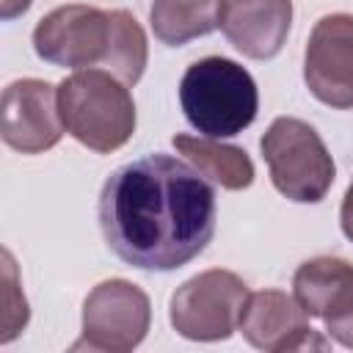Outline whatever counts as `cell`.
Here are the masks:
<instances>
[{"mask_svg": "<svg viewBox=\"0 0 353 353\" xmlns=\"http://www.w3.org/2000/svg\"><path fill=\"white\" fill-rule=\"evenodd\" d=\"M33 0H0V17L3 19H14L19 14H25L30 8Z\"/></svg>", "mask_w": 353, "mask_h": 353, "instance_id": "d6986e66", "label": "cell"}, {"mask_svg": "<svg viewBox=\"0 0 353 353\" xmlns=\"http://www.w3.org/2000/svg\"><path fill=\"white\" fill-rule=\"evenodd\" d=\"M179 105L190 127L207 138L240 135L259 110V91L248 69L210 55L190 63L179 80Z\"/></svg>", "mask_w": 353, "mask_h": 353, "instance_id": "7a4b0ae2", "label": "cell"}, {"mask_svg": "<svg viewBox=\"0 0 353 353\" xmlns=\"http://www.w3.org/2000/svg\"><path fill=\"white\" fill-rule=\"evenodd\" d=\"M63 132L66 127L58 110V88L39 77L6 85L0 102V135L6 146L22 154H39L52 149Z\"/></svg>", "mask_w": 353, "mask_h": 353, "instance_id": "9c48e42d", "label": "cell"}, {"mask_svg": "<svg viewBox=\"0 0 353 353\" xmlns=\"http://www.w3.org/2000/svg\"><path fill=\"white\" fill-rule=\"evenodd\" d=\"M174 149L212 185L226 190H243L254 182V163L245 149L221 143V138L207 135H174Z\"/></svg>", "mask_w": 353, "mask_h": 353, "instance_id": "4fadbf2b", "label": "cell"}, {"mask_svg": "<svg viewBox=\"0 0 353 353\" xmlns=\"http://www.w3.org/2000/svg\"><path fill=\"white\" fill-rule=\"evenodd\" d=\"M152 323L149 295L124 279L99 281L83 303V336L74 347L130 353L135 350Z\"/></svg>", "mask_w": 353, "mask_h": 353, "instance_id": "8992f818", "label": "cell"}, {"mask_svg": "<svg viewBox=\"0 0 353 353\" xmlns=\"http://www.w3.org/2000/svg\"><path fill=\"white\" fill-rule=\"evenodd\" d=\"M292 295L309 317L334 320L353 306V265L339 256L306 259L292 276Z\"/></svg>", "mask_w": 353, "mask_h": 353, "instance_id": "7c38bea8", "label": "cell"}, {"mask_svg": "<svg viewBox=\"0 0 353 353\" xmlns=\"http://www.w3.org/2000/svg\"><path fill=\"white\" fill-rule=\"evenodd\" d=\"M339 223H342L345 237L353 243V182H350V185H347V190H345L342 210H339Z\"/></svg>", "mask_w": 353, "mask_h": 353, "instance_id": "ac0fdd59", "label": "cell"}, {"mask_svg": "<svg viewBox=\"0 0 353 353\" xmlns=\"http://www.w3.org/2000/svg\"><path fill=\"white\" fill-rule=\"evenodd\" d=\"M248 298L245 281L232 270H204L171 295L168 317L179 336L193 342L229 339L240 328V314Z\"/></svg>", "mask_w": 353, "mask_h": 353, "instance_id": "5b68a950", "label": "cell"}, {"mask_svg": "<svg viewBox=\"0 0 353 353\" xmlns=\"http://www.w3.org/2000/svg\"><path fill=\"white\" fill-rule=\"evenodd\" d=\"M149 61V44H146V33L138 25V19L124 11V8H113L110 11V44H108V55H105V72L116 74L124 85H135L143 77Z\"/></svg>", "mask_w": 353, "mask_h": 353, "instance_id": "9a60e30c", "label": "cell"}, {"mask_svg": "<svg viewBox=\"0 0 353 353\" xmlns=\"http://www.w3.org/2000/svg\"><path fill=\"white\" fill-rule=\"evenodd\" d=\"M259 149L268 163L270 182L281 196L301 204H314L331 190L336 165L312 124L292 116H279L265 130Z\"/></svg>", "mask_w": 353, "mask_h": 353, "instance_id": "277c9868", "label": "cell"}, {"mask_svg": "<svg viewBox=\"0 0 353 353\" xmlns=\"http://www.w3.org/2000/svg\"><path fill=\"white\" fill-rule=\"evenodd\" d=\"M223 0H152L149 22L168 47H182L221 28Z\"/></svg>", "mask_w": 353, "mask_h": 353, "instance_id": "5bb4252c", "label": "cell"}, {"mask_svg": "<svg viewBox=\"0 0 353 353\" xmlns=\"http://www.w3.org/2000/svg\"><path fill=\"white\" fill-rule=\"evenodd\" d=\"M303 80L323 105L353 108V14H328L312 28Z\"/></svg>", "mask_w": 353, "mask_h": 353, "instance_id": "ba28073f", "label": "cell"}, {"mask_svg": "<svg viewBox=\"0 0 353 353\" xmlns=\"http://www.w3.org/2000/svg\"><path fill=\"white\" fill-rule=\"evenodd\" d=\"M292 25V0H223L221 30L229 44L254 61L281 52Z\"/></svg>", "mask_w": 353, "mask_h": 353, "instance_id": "8fae6325", "label": "cell"}, {"mask_svg": "<svg viewBox=\"0 0 353 353\" xmlns=\"http://www.w3.org/2000/svg\"><path fill=\"white\" fill-rule=\"evenodd\" d=\"M3 331H0V342H11L25 325H28V301L19 290V281H17V268H14V259L8 251H3Z\"/></svg>", "mask_w": 353, "mask_h": 353, "instance_id": "2e32d148", "label": "cell"}, {"mask_svg": "<svg viewBox=\"0 0 353 353\" xmlns=\"http://www.w3.org/2000/svg\"><path fill=\"white\" fill-rule=\"evenodd\" d=\"M237 331L251 347L268 353L328 347V342L309 325V314L301 309L295 295H287L281 290L248 292Z\"/></svg>", "mask_w": 353, "mask_h": 353, "instance_id": "30bf717a", "label": "cell"}, {"mask_svg": "<svg viewBox=\"0 0 353 353\" xmlns=\"http://www.w3.org/2000/svg\"><path fill=\"white\" fill-rule=\"evenodd\" d=\"M325 331H328L331 339H336L339 345L353 350V306L345 314H339L334 320H325Z\"/></svg>", "mask_w": 353, "mask_h": 353, "instance_id": "e0dca14e", "label": "cell"}, {"mask_svg": "<svg viewBox=\"0 0 353 353\" xmlns=\"http://www.w3.org/2000/svg\"><path fill=\"white\" fill-rule=\"evenodd\" d=\"M110 44V11L69 3L44 14L33 30V50L41 61L69 69L102 66Z\"/></svg>", "mask_w": 353, "mask_h": 353, "instance_id": "52a82bcc", "label": "cell"}, {"mask_svg": "<svg viewBox=\"0 0 353 353\" xmlns=\"http://www.w3.org/2000/svg\"><path fill=\"white\" fill-rule=\"evenodd\" d=\"M58 110L66 132L91 152L110 154L135 132V102L127 85L105 69H77L58 83Z\"/></svg>", "mask_w": 353, "mask_h": 353, "instance_id": "3957f363", "label": "cell"}, {"mask_svg": "<svg viewBox=\"0 0 353 353\" xmlns=\"http://www.w3.org/2000/svg\"><path fill=\"white\" fill-rule=\"evenodd\" d=\"M108 248L138 270H176L215 234V190L174 154H146L116 168L99 193Z\"/></svg>", "mask_w": 353, "mask_h": 353, "instance_id": "6da1fadb", "label": "cell"}]
</instances>
